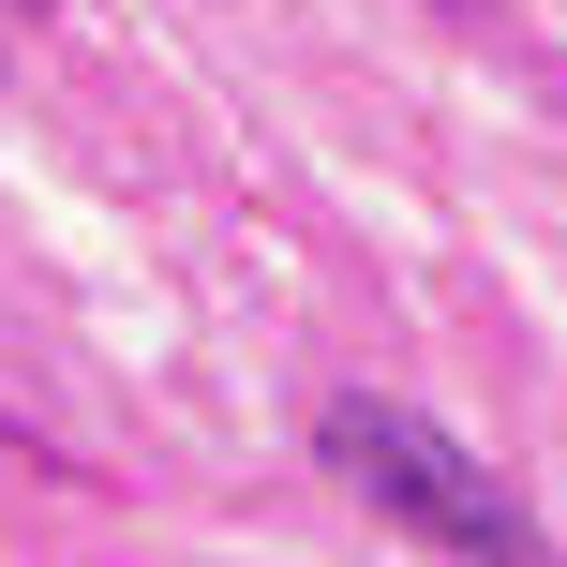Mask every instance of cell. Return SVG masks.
<instances>
[{
  "label": "cell",
  "mask_w": 567,
  "mask_h": 567,
  "mask_svg": "<svg viewBox=\"0 0 567 567\" xmlns=\"http://www.w3.org/2000/svg\"><path fill=\"white\" fill-rule=\"evenodd\" d=\"M329 463H343V493H359V508H389L403 538H433L449 567H538V523H523V493L493 478V463L463 449L449 419H419V403L343 389V403H329Z\"/></svg>",
  "instance_id": "obj_1"
},
{
  "label": "cell",
  "mask_w": 567,
  "mask_h": 567,
  "mask_svg": "<svg viewBox=\"0 0 567 567\" xmlns=\"http://www.w3.org/2000/svg\"><path fill=\"white\" fill-rule=\"evenodd\" d=\"M16 16H60V0H16Z\"/></svg>",
  "instance_id": "obj_2"
}]
</instances>
